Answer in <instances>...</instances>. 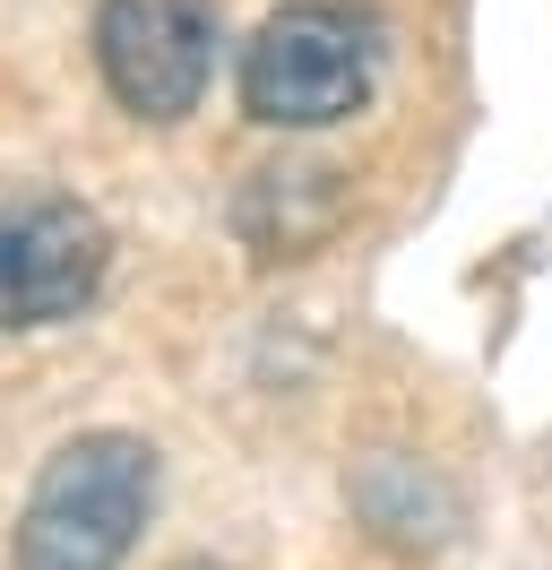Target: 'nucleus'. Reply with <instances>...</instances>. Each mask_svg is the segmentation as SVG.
Wrapping results in <instances>:
<instances>
[{
  "label": "nucleus",
  "mask_w": 552,
  "mask_h": 570,
  "mask_svg": "<svg viewBox=\"0 0 552 570\" xmlns=\"http://www.w3.org/2000/svg\"><path fill=\"white\" fill-rule=\"evenodd\" d=\"M379 27L354 0H285L241 43V112L268 130H328L372 105Z\"/></svg>",
  "instance_id": "nucleus-2"
},
{
  "label": "nucleus",
  "mask_w": 552,
  "mask_h": 570,
  "mask_svg": "<svg viewBox=\"0 0 552 570\" xmlns=\"http://www.w3.org/2000/svg\"><path fill=\"white\" fill-rule=\"evenodd\" d=\"M156 510V450L138 432H78L18 510V570H121Z\"/></svg>",
  "instance_id": "nucleus-1"
},
{
  "label": "nucleus",
  "mask_w": 552,
  "mask_h": 570,
  "mask_svg": "<svg viewBox=\"0 0 552 570\" xmlns=\"http://www.w3.org/2000/svg\"><path fill=\"white\" fill-rule=\"evenodd\" d=\"M96 70L112 87V105L138 121L199 112L207 70H216V0H103Z\"/></svg>",
  "instance_id": "nucleus-3"
},
{
  "label": "nucleus",
  "mask_w": 552,
  "mask_h": 570,
  "mask_svg": "<svg viewBox=\"0 0 552 570\" xmlns=\"http://www.w3.org/2000/svg\"><path fill=\"white\" fill-rule=\"evenodd\" d=\"M103 243L96 208H78L61 190H34L0 216V328H52L87 312L103 285Z\"/></svg>",
  "instance_id": "nucleus-4"
}]
</instances>
